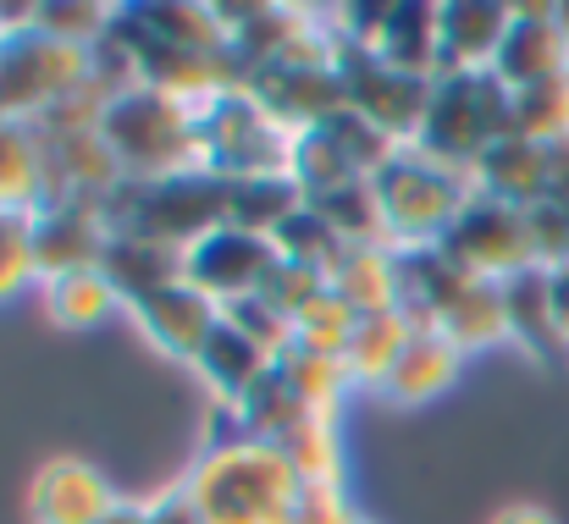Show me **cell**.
I'll return each mask as SVG.
<instances>
[{
	"label": "cell",
	"mask_w": 569,
	"mask_h": 524,
	"mask_svg": "<svg viewBox=\"0 0 569 524\" xmlns=\"http://www.w3.org/2000/svg\"><path fill=\"white\" fill-rule=\"evenodd\" d=\"M409 337H415V326H409L398 310L360 315V326H355V337H349V349H343V370H349V381L381 386V381L392 375L398 353L409 349Z\"/></svg>",
	"instance_id": "29"
},
{
	"label": "cell",
	"mask_w": 569,
	"mask_h": 524,
	"mask_svg": "<svg viewBox=\"0 0 569 524\" xmlns=\"http://www.w3.org/2000/svg\"><path fill=\"white\" fill-rule=\"evenodd\" d=\"M487 524H559V514L542 508V503H509V508H498Z\"/></svg>",
	"instance_id": "46"
},
{
	"label": "cell",
	"mask_w": 569,
	"mask_h": 524,
	"mask_svg": "<svg viewBox=\"0 0 569 524\" xmlns=\"http://www.w3.org/2000/svg\"><path fill=\"white\" fill-rule=\"evenodd\" d=\"M293 524H360L349 514L343 481H305L293 497Z\"/></svg>",
	"instance_id": "41"
},
{
	"label": "cell",
	"mask_w": 569,
	"mask_h": 524,
	"mask_svg": "<svg viewBox=\"0 0 569 524\" xmlns=\"http://www.w3.org/2000/svg\"><path fill=\"white\" fill-rule=\"evenodd\" d=\"M293 182L305 188V199H321V193H338L343 182H355V161L338 150V139L327 133V128H316V133H299L293 139Z\"/></svg>",
	"instance_id": "34"
},
{
	"label": "cell",
	"mask_w": 569,
	"mask_h": 524,
	"mask_svg": "<svg viewBox=\"0 0 569 524\" xmlns=\"http://www.w3.org/2000/svg\"><path fill=\"white\" fill-rule=\"evenodd\" d=\"M492 72H498L515 94L569 72V39H565V28H559L553 0H542V6H537V0H520V6H515V22H509V39H503Z\"/></svg>",
	"instance_id": "14"
},
{
	"label": "cell",
	"mask_w": 569,
	"mask_h": 524,
	"mask_svg": "<svg viewBox=\"0 0 569 524\" xmlns=\"http://www.w3.org/2000/svg\"><path fill=\"white\" fill-rule=\"evenodd\" d=\"M305 204H310V199H305V188L293 182V172L227 182V226H243V232H254V238H277V226L293 221Z\"/></svg>",
	"instance_id": "23"
},
{
	"label": "cell",
	"mask_w": 569,
	"mask_h": 524,
	"mask_svg": "<svg viewBox=\"0 0 569 524\" xmlns=\"http://www.w3.org/2000/svg\"><path fill=\"white\" fill-rule=\"evenodd\" d=\"M111 243L106 199H56L33 210V249H39V276H72V271H100Z\"/></svg>",
	"instance_id": "12"
},
{
	"label": "cell",
	"mask_w": 569,
	"mask_h": 524,
	"mask_svg": "<svg viewBox=\"0 0 569 524\" xmlns=\"http://www.w3.org/2000/svg\"><path fill=\"white\" fill-rule=\"evenodd\" d=\"M128 315L139 321V332H144L156 349L172 353V359H189V364L204 353V343H210L216 326H221V304H216L210 293H199L193 282L128 304Z\"/></svg>",
	"instance_id": "15"
},
{
	"label": "cell",
	"mask_w": 569,
	"mask_h": 524,
	"mask_svg": "<svg viewBox=\"0 0 569 524\" xmlns=\"http://www.w3.org/2000/svg\"><path fill=\"white\" fill-rule=\"evenodd\" d=\"M249 343H260V349L271 353V359H282V353L299 343V332H293V315L288 310H277L266 293H254V299H238V304H227L221 310Z\"/></svg>",
	"instance_id": "39"
},
{
	"label": "cell",
	"mask_w": 569,
	"mask_h": 524,
	"mask_svg": "<svg viewBox=\"0 0 569 524\" xmlns=\"http://www.w3.org/2000/svg\"><path fill=\"white\" fill-rule=\"evenodd\" d=\"M437 332L459 353H481L509 343V315H503V282H465L459 299L437 315Z\"/></svg>",
	"instance_id": "25"
},
{
	"label": "cell",
	"mask_w": 569,
	"mask_h": 524,
	"mask_svg": "<svg viewBox=\"0 0 569 524\" xmlns=\"http://www.w3.org/2000/svg\"><path fill=\"white\" fill-rule=\"evenodd\" d=\"M111 155L122 161L128 182H156V177H183L204 172V150H199V111L183 100L133 89L122 94L106 122H100Z\"/></svg>",
	"instance_id": "3"
},
{
	"label": "cell",
	"mask_w": 569,
	"mask_h": 524,
	"mask_svg": "<svg viewBox=\"0 0 569 524\" xmlns=\"http://www.w3.org/2000/svg\"><path fill=\"white\" fill-rule=\"evenodd\" d=\"M277 260H288V265H310V271H321V276H332L338 271V260H343V232L316 210V204H305L293 221H282L277 226Z\"/></svg>",
	"instance_id": "31"
},
{
	"label": "cell",
	"mask_w": 569,
	"mask_h": 524,
	"mask_svg": "<svg viewBox=\"0 0 569 524\" xmlns=\"http://www.w3.org/2000/svg\"><path fill=\"white\" fill-rule=\"evenodd\" d=\"M44 293V315L67 332H89L100 326L111 310H122V293L106 282V271H72V276H50L39 282Z\"/></svg>",
	"instance_id": "28"
},
{
	"label": "cell",
	"mask_w": 569,
	"mask_h": 524,
	"mask_svg": "<svg viewBox=\"0 0 569 524\" xmlns=\"http://www.w3.org/2000/svg\"><path fill=\"white\" fill-rule=\"evenodd\" d=\"M271 364H277V359L260 349V343H249V337H243V332H238L227 315H221L216 337L204 343V353L193 359V370L204 375V386H210V392H216L227 409H243V397H249V392L271 375Z\"/></svg>",
	"instance_id": "22"
},
{
	"label": "cell",
	"mask_w": 569,
	"mask_h": 524,
	"mask_svg": "<svg viewBox=\"0 0 569 524\" xmlns=\"http://www.w3.org/2000/svg\"><path fill=\"white\" fill-rule=\"evenodd\" d=\"M548 304H553L559 343L569 349V260H565V265H548Z\"/></svg>",
	"instance_id": "44"
},
{
	"label": "cell",
	"mask_w": 569,
	"mask_h": 524,
	"mask_svg": "<svg viewBox=\"0 0 569 524\" xmlns=\"http://www.w3.org/2000/svg\"><path fill=\"white\" fill-rule=\"evenodd\" d=\"M470 182H476V193H487V199H503V204L531 210V204L548 199V144H531V139L509 133V139H498V144L476 161Z\"/></svg>",
	"instance_id": "19"
},
{
	"label": "cell",
	"mask_w": 569,
	"mask_h": 524,
	"mask_svg": "<svg viewBox=\"0 0 569 524\" xmlns=\"http://www.w3.org/2000/svg\"><path fill=\"white\" fill-rule=\"evenodd\" d=\"M122 497L89 458H50L28 481V520L33 524H100Z\"/></svg>",
	"instance_id": "13"
},
{
	"label": "cell",
	"mask_w": 569,
	"mask_h": 524,
	"mask_svg": "<svg viewBox=\"0 0 569 524\" xmlns=\"http://www.w3.org/2000/svg\"><path fill=\"white\" fill-rule=\"evenodd\" d=\"M144 508H150V524H204V514H199V503L189 497V486H183V481H178V486H167L161 497H150Z\"/></svg>",
	"instance_id": "43"
},
{
	"label": "cell",
	"mask_w": 569,
	"mask_h": 524,
	"mask_svg": "<svg viewBox=\"0 0 569 524\" xmlns=\"http://www.w3.org/2000/svg\"><path fill=\"white\" fill-rule=\"evenodd\" d=\"M509 133H515V89L498 72H448L431 89V111L415 150L448 172L470 177L476 161Z\"/></svg>",
	"instance_id": "2"
},
{
	"label": "cell",
	"mask_w": 569,
	"mask_h": 524,
	"mask_svg": "<svg viewBox=\"0 0 569 524\" xmlns=\"http://www.w3.org/2000/svg\"><path fill=\"white\" fill-rule=\"evenodd\" d=\"M277 447L299 481H343V442L332 420H305L288 436H277Z\"/></svg>",
	"instance_id": "35"
},
{
	"label": "cell",
	"mask_w": 569,
	"mask_h": 524,
	"mask_svg": "<svg viewBox=\"0 0 569 524\" xmlns=\"http://www.w3.org/2000/svg\"><path fill=\"white\" fill-rule=\"evenodd\" d=\"M100 524H150V508H144V503H117Z\"/></svg>",
	"instance_id": "47"
},
{
	"label": "cell",
	"mask_w": 569,
	"mask_h": 524,
	"mask_svg": "<svg viewBox=\"0 0 569 524\" xmlns=\"http://www.w3.org/2000/svg\"><path fill=\"white\" fill-rule=\"evenodd\" d=\"M338 78L349 94V111H360L371 128H381L392 144H415L431 111V78H409L398 67H387L377 50L338 39Z\"/></svg>",
	"instance_id": "9"
},
{
	"label": "cell",
	"mask_w": 569,
	"mask_h": 524,
	"mask_svg": "<svg viewBox=\"0 0 569 524\" xmlns=\"http://www.w3.org/2000/svg\"><path fill=\"white\" fill-rule=\"evenodd\" d=\"M50 193L44 144L28 122H0V210H39Z\"/></svg>",
	"instance_id": "27"
},
{
	"label": "cell",
	"mask_w": 569,
	"mask_h": 524,
	"mask_svg": "<svg viewBox=\"0 0 569 524\" xmlns=\"http://www.w3.org/2000/svg\"><path fill=\"white\" fill-rule=\"evenodd\" d=\"M128 11H133V22H144L167 44H183V50H199V56H232L227 22L204 0H144V6H128Z\"/></svg>",
	"instance_id": "26"
},
{
	"label": "cell",
	"mask_w": 569,
	"mask_h": 524,
	"mask_svg": "<svg viewBox=\"0 0 569 524\" xmlns=\"http://www.w3.org/2000/svg\"><path fill=\"white\" fill-rule=\"evenodd\" d=\"M526 221H531L537 260H542V265H565L569 260V204L565 199H542V204H531Z\"/></svg>",
	"instance_id": "40"
},
{
	"label": "cell",
	"mask_w": 569,
	"mask_h": 524,
	"mask_svg": "<svg viewBox=\"0 0 569 524\" xmlns=\"http://www.w3.org/2000/svg\"><path fill=\"white\" fill-rule=\"evenodd\" d=\"M437 249L476 282H509V276L542 265L526 210L503 204V199H487V193H470V204L453 215V226L437 238Z\"/></svg>",
	"instance_id": "8"
},
{
	"label": "cell",
	"mask_w": 569,
	"mask_h": 524,
	"mask_svg": "<svg viewBox=\"0 0 569 524\" xmlns=\"http://www.w3.org/2000/svg\"><path fill=\"white\" fill-rule=\"evenodd\" d=\"M100 271H106V282L122 293V304H139V299H150V293H167V288H183V282H189V249L111 232Z\"/></svg>",
	"instance_id": "17"
},
{
	"label": "cell",
	"mask_w": 569,
	"mask_h": 524,
	"mask_svg": "<svg viewBox=\"0 0 569 524\" xmlns=\"http://www.w3.org/2000/svg\"><path fill=\"white\" fill-rule=\"evenodd\" d=\"M548 199H565L569 204V139L548 144Z\"/></svg>",
	"instance_id": "45"
},
{
	"label": "cell",
	"mask_w": 569,
	"mask_h": 524,
	"mask_svg": "<svg viewBox=\"0 0 569 524\" xmlns=\"http://www.w3.org/2000/svg\"><path fill=\"white\" fill-rule=\"evenodd\" d=\"M332 293L343 304H355L360 315H381V310H398V249H381V243H349L338 271L327 276Z\"/></svg>",
	"instance_id": "24"
},
{
	"label": "cell",
	"mask_w": 569,
	"mask_h": 524,
	"mask_svg": "<svg viewBox=\"0 0 569 524\" xmlns=\"http://www.w3.org/2000/svg\"><path fill=\"white\" fill-rule=\"evenodd\" d=\"M553 11H559V28H565V39H569V0H553Z\"/></svg>",
	"instance_id": "48"
},
{
	"label": "cell",
	"mask_w": 569,
	"mask_h": 524,
	"mask_svg": "<svg viewBox=\"0 0 569 524\" xmlns=\"http://www.w3.org/2000/svg\"><path fill=\"white\" fill-rule=\"evenodd\" d=\"M106 221H111V232H128V238L193 249V243H204L216 226H227V182L216 172L122 182V188L106 199Z\"/></svg>",
	"instance_id": "4"
},
{
	"label": "cell",
	"mask_w": 569,
	"mask_h": 524,
	"mask_svg": "<svg viewBox=\"0 0 569 524\" xmlns=\"http://www.w3.org/2000/svg\"><path fill=\"white\" fill-rule=\"evenodd\" d=\"M355 326H360V310H355V304H343V299L332 293V282H327V293H321V299H310V304L293 315L299 349L332 353V359H343L349 337H355Z\"/></svg>",
	"instance_id": "38"
},
{
	"label": "cell",
	"mask_w": 569,
	"mask_h": 524,
	"mask_svg": "<svg viewBox=\"0 0 569 524\" xmlns=\"http://www.w3.org/2000/svg\"><path fill=\"white\" fill-rule=\"evenodd\" d=\"M371 182H377L392 249H426V243H437V238L453 226V215L470 204V193H476L470 177L437 167V161L420 155L415 144L398 150Z\"/></svg>",
	"instance_id": "6"
},
{
	"label": "cell",
	"mask_w": 569,
	"mask_h": 524,
	"mask_svg": "<svg viewBox=\"0 0 569 524\" xmlns=\"http://www.w3.org/2000/svg\"><path fill=\"white\" fill-rule=\"evenodd\" d=\"M515 133L531 139V144H559V139H569V72L515 94Z\"/></svg>",
	"instance_id": "36"
},
{
	"label": "cell",
	"mask_w": 569,
	"mask_h": 524,
	"mask_svg": "<svg viewBox=\"0 0 569 524\" xmlns=\"http://www.w3.org/2000/svg\"><path fill=\"white\" fill-rule=\"evenodd\" d=\"M515 22V0H448L442 6V78L492 72Z\"/></svg>",
	"instance_id": "16"
},
{
	"label": "cell",
	"mask_w": 569,
	"mask_h": 524,
	"mask_svg": "<svg viewBox=\"0 0 569 524\" xmlns=\"http://www.w3.org/2000/svg\"><path fill=\"white\" fill-rule=\"evenodd\" d=\"M277 370L288 375V386L316 409V414H338V397H343V386H349V370H343V359H332V353H316V349H293L277 359Z\"/></svg>",
	"instance_id": "32"
},
{
	"label": "cell",
	"mask_w": 569,
	"mask_h": 524,
	"mask_svg": "<svg viewBox=\"0 0 569 524\" xmlns=\"http://www.w3.org/2000/svg\"><path fill=\"white\" fill-rule=\"evenodd\" d=\"M94 50L50 39L39 22L0 33V122H39L89 83Z\"/></svg>",
	"instance_id": "5"
},
{
	"label": "cell",
	"mask_w": 569,
	"mask_h": 524,
	"mask_svg": "<svg viewBox=\"0 0 569 524\" xmlns=\"http://www.w3.org/2000/svg\"><path fill=\"white\" fill-rule=\"evenodd\" d=\"M183 486L204 524H293V497L305 481L293 475L277 442L232 436L193 464Z\"/></svg>",
	"instance_id": "1"
},
{
	"label": "cell",
	"mask_w": 569,
	"mask_h": 524,
	"mask_svg": "<svg viewBox=\"0 0 569 524\" xmlns=\"http://www.w3.org/2000/svg\"><path fill=\"white\" fill-rule=\"evenodd\" d=\"M199 150L204 172H216L221 182L277 177L293 167V133L277 128L249 89H227L199 111Z\"/></svg>",
	"instance_id": "7"
},
{
	"label": "cell",
	"mask_w": 569,
	"mask_h": 524,
	"mask_svg": "<svg viewBox=\"0 0 569 524\" xmlns=\"http://www.w3.org/2000/svg\"><path fill=\"white\" fill-rule=\"evenodd\" d=\"M117 11L122 6H100V0H39L33 22L50 33V39H67L78 50H100L117 28Z\"/></svg>",
	"instance_id": "33"
},
{
	"label": "cell",
	"mask_w": 569,
	"mask_h": 524,
	"mask_svg": "<svg viewBox=\"0 0 569 524\" xmlns=\"http://www.w3.org/2000/svg\"><path fill=\"white\" fill-rule=\"evenodd\" d=\"M327 293V276L321 271H310V265H288V260H277V271H271V282H266V299L277 304V310H288V315H299L310 299H321Z\"/></svg>",
	"instance_id": "42"
},
{
	"label": "cell",
	"mask_w": 569,
	"mask_h": 524,
	"mask_svg": "<svg viewBox=\"0 0 569 524\" xmlns=\"http://www.w3.org/2000/svg\"><path fill=\"white\" fill-rule=\"evenodd\" d=\"M310 204L343 232V243H381V249H392V232H387V215H381V199H377V182L371 177H355L338 193H321Z\"/></svg>",
	"instance_id": "30"
},
{
	"label": "cell",
	"mask_w": 569,
	"mask_h": 524,
	"mask_svg": "<svg viewBox=\"0 0 569 524\" xmlns=\"http://www.w3.org/2000/svg\"><path fill=\"white\" fill-rule=\"evenodd\" d=\"M33 282H44L33 249V210H0V304H11Z\"/></svg>",
	"instance_id": "37"
},
{
	"label": "cell",
	"mask_w": 569,
	"mask_h": 524,
	"mask_svg": "<svg viewBox=\"0 0 569 524\" xmlns=\"http://www.w3.org/2000/svg\"><path fill=\"white\" fill-rule=\"evenodd\" d=\"M377 56L409 78H442V6L437 0H398L387 17Z\"/></svg>",
	"instance_id": "21"
},
{
	"label": "cell",
	"mask_w": 569,
	"mask_h": 524,
	"mask_svg": "<svg viewBox=\"0 0 569 524\" xmlns=\"http://www.w3.org/2000/svg\"><path fill=\"white\" fill-rule=\"evenodd\" d=\"M459 359H465V353L453 349L442 332H415V337H409V349L398 353L392 375L381 381L377 392L387 397V403H398V409L437 403V397L453 386V375H459Z\"/></svg>",
	"instance_id": "20"
},
{
	"label": "cell",
	"mask_w": 569,
	"mask_h": 524,
	"mask_svg": "<svg viewBox=\"0 0 569 524\" xmlns=\"http://www.w3.org/2000/svg\"><path fill=\"white\" fill-rule=\"evenodd\" d=\"M243 89H249V94L266 105V117H271L277 128H288L293 139H299V133H316V128H327L332 117L349 111L338 61H332V67H260V72H249Z\"/></svg>",
	"instance_id": "10"
},
{
	"label": "cell",
	"mask_w": 569,
	"mask_h": 524,
	"mask_svg": "<svg viewBox=\"0 0 569 524\" xmlns=\"http://www.w3.org/2000/svg\"><path fill=\"white\" fill-rule=\"evenodd\" d=\"M503 315H509V343L526 353L531 364L559 370L565 364V343L553 326V304H548V265H531L520 276L503 282Z\"/></svg>",
	"instance_id": "18"
},
{
	"label": "cell",
	"mask_w": 569,
	"mask_h": 524,
	"mask_svg": "<svg viewBox=\"0 0 569 524\" xmlns=\"http://www.w3.org/2000/svg\"><path fill=\"white\" fill-rule=\"evenodd\" d=\"M271 271H277V243L254 238L243 226H216L204 243L189 249V282L199 293H210L221 310L238 304V299L266 293Z\"/></svg>",
	"instance_id": "11"
}]
</instances>
